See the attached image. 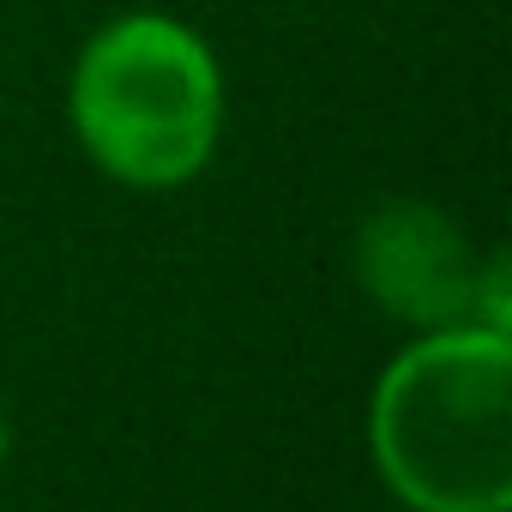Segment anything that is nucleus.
Listing matches in <instances>:
<instances>
[{
	"mask_svg": "<svg viewBox=\"0 0 512 512\" xmlns=\"http://www.w3.org/2000/svg\"><path fill=\"white\" fill-rule=\"evenodd\" d=\"M356 278L362 290L404 326H494L506 332V266H476L470 241L416 199L380 205L356 235Z\"/></svg>",
	"mask_w": 512,
	"mask_h": 512,
	"instance_id": "7ed1b4c3",
	"label": "nucleus"
},
{
	"mask_svg": "<svg viewBox=\"0 0 512 512\" xmlns=\"http://www.w3.org/2000/svg\"><path fill=\"white\" fill-rule=\"evenodd\" d=\"M7 452H13V422H7V410H0V464H7Z\"/></svg>",
	"mask_w": 512,
	"mask_h": 512,
	"instance_id": "20e7f679",
	"label": "nucleus"
},
{
	"mask_svg": "<svg viewBox=\"0 0 512 512\" xmlns=\"http://www.w3.org/2000/svg\"><path fill=\"white\" fill-rule=\"evenodd\" d=\"M386 488L416 512L512 506V344L494 326H446L410 344L368 416Z\"/></svg>",
	"mask_w": 512,
	"mask_h": 512,
	"instance_id": "f257e3e1",
	"label": "nucleus"
},
{
	"mask_svg": "<svg viewBox=\"0 0 512 512\" xmlns=\"http://www.w3.org/2000/svg\"><path fill=\"white\" fill-rule=\"evenodd\" d=\"M67 115L103 175L127 187H181L223 133V73L187 25L127 13L79 49Z\"/></svg>",
	"mask_w": 512,
	"mask_h": 512,
	"instance_id": "f03ea898",
	"label": "nucleus"
}]
</instances>
